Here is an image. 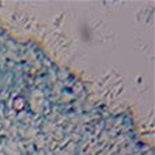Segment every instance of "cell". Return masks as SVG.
Here are the masks:
<instances>
[{
    "label": "cell",
    "mask_w": 155,
    "mask_h": 155,
    "mask_svg": "<svg viewBox=\"0 0 155 155\" xmlns=\"http://www.w3.org/2000/svg\"><path fill=\"white\" fill-rule=\"evenodd\" d=\"M0 155H2V154H0Z\"/></svg>",
    "instance_id": "obj_1"
}]
</instances>
